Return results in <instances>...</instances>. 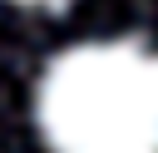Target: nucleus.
Masks as SVG:
<instances>
[{"instance_id":"obj_2","label":"nucleus","mask_w":158,"mask_h":153,"mask_svg":"<svg viewBox=\"0 0 158 153\" xmlns=\"http://www.w3.org/2000/svg\"><path fill=\"white\" fill-rule=\"evenodd\" d=\"M10 5H40V10H59V5H69V0H10Z\"/></svg>"},{"instance_id":"obj_1","label":"nucleus","mask_w":158,"mask_h":153,"mask_svg":"<svg viewBox=\"0 0 158 153\" xmlns=\"http://www.w3.org/2000/svg\"><path fill=\"white\" fill-rule=\"evenodd\" d=\"M49 153H158V49L84 39L49 59L35 89Z\"/></svg>"}]
</instances>
